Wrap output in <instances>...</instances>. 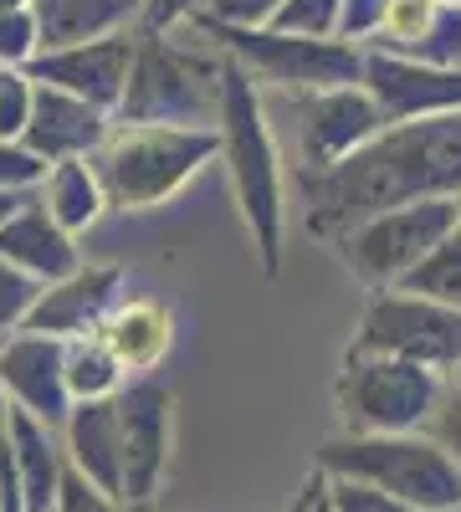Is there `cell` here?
<instances>
[{"label":"cell","instance_id":"30bf717a","mask_svg":"<svg viewBox=\"0 0 461 512\" xmlns=\"http://www.w3.org/2000/svg\"><path fill=\"white\" fill-rule=\"evenodd\" d=\"M170 420L175 395L154 374H139L118 390V425H123V502L144 507L164 487L170 472Z\"/></svg>","mask_w":461,"mask_h":512},{"label":"cell","instance_id":"ba28073f","mask_svg":"<svg viewBox=\"0 0 461 512\" xmlns=\"http://www.w3.org/2000/svg\"><path fill=\"white\" fill-rule=\"evenodd\" d=\"M451 231H456V200H415V205H395L385 216H369L364 226L344 231L333 241V251L344 256V267L359 282L385 292L405 282Z\"/></svg>","mask_w":461,"mask_h":512},{"label":"cell","instance_id":"5bb4252c","mask_svg":"<svg viewBox=\"0 0 461 512\" xmlns=\"http://www.w3.org/2000/svg\"><path fill=\"white\" fill-rule=\"evenodd\" d=\"M134 52H139V31H118V36L41 52L26 72H31V82H52V88H67L77 98L118 113L123 88H129V72H134Z\"/></svg>","mask_w":461,"mask_h":512},{"label":"cell","instance_id":"f35d334b","mask_svg":"<svg viewBox=\"0 0 461 512\" xmlns=\"http://www.w3.org/2000/svg\"><path fill=\"white\" fill-rule=\"evenodd\" d=\"M313 512H333V502H328V487H318V497H313Z\"/></svg>","mask_w":461,"mask_h":512},{"label":"cell","instance_id":"277c9868","mask_svg":"<svg viewBox=\"0 0 461 512\" xmlns=\"http://www.w3.org/2000/svg\"><path fill=\"white\" fill-rule=\"evenodd\" d=\"M221 154V128H175V123H113L108 144L93 154L108 205L149 210L190 185L200 164Z\"/></svg>","mask_w":461,"mask_h":512},{"label":"cell","instance_id":"d4e9b609","mask_svg":"<svg viewBox=\"0 0 461 512\" xmlns=\"http://www.w3.org/2000/svg\"><path fill=\"white\" fill-rule=\"evenodd\" d=\"M41 292H47V282H36L31 272H21L16 262L0 256V344H6L11 333H21V323L36 308Z\"/></svg>","mask_w":461,"mask_h":512},{"label":"cell","instance_id":"7402d4cb","mask_svg":"<svg viewBox=\"0 0 461 512\" xmlns=\"http://www.w3.org/2000/svg\"><path fill=\"white\" fill-rule=\"evenodd\" d=\"M446 11H451L446 0H390V11H385V21H380V31H374L369 47L426 62V52H431V41H436Z\"/></svg>","mask_w":461,"mask_h":512},{"label":"cell","instance_id":"f1b7e54d","mask_svg":"<svg viewBox=\"0 0 461 512\" xmlns=\"http://www.w3.org/2000/svg\"><path fill=\"white\" fill-rule=\"evenodd\" d=\"M323 487H328L333 512H415L410 502L369 487V482H354V477H323Z\"/></svg>","mask_w":461,"mask_h":512},{"label":"cell","instance_id":"8992f818","mask_svg":"<svg viewBox=\"0 0 461 512\" xmlns=\"http://www.w3.org/2000/svg\"><path fill=\"white\" fill-rule=\"evenodd\" d=\"M200 36L221 41V47L251 67L267 82L282 88H303V93H323V88H359L364 82V47L339 36H298V31H277V26H231L216 16H195L190 21Z\"/></svg>","mask_w":461,"mask_h":512},{"label":"cell","instance_id":"6da1fadb","mask_svg":"<svg viewBox=\"0 0 461 512\" xmlns=\"http://www.w3.org/2000/svg\"><path fill=\"white\" fill-rule=\"evenodd\" d=\"M298 190H303V226L328 246L395 205L456 200L461 195V113L385 123L344 164L298 169Z\"/></svg>","mask_w":461,"mask_h":512},{"label":"cell","instance_id":"7a4b0ae2","mask_svg":"<svg viewBox=\"0 0 461 512\" xmlns=\"http://www.w3.org/2000/svg\"><path fill=\"white\" fill-rule=\"evenodd\" d=\"M221 159L231 169V190L241 205V221L251 246L262 256V272H282V231H287V195H282V164L267 128L262 93L251 82V67L226 57V88H221Z\"/></svg>","mask_w":461,"mask_h":512},{"label":"cell","instance_id":"74e56055","mask_svg":"<svg viewBox=\"0 0 461 512\" xmlns=\"http://www.w3.org/2000/svg\"><path fill=\"white\" fill-rule=\"evenodd\" d=\"M11 446V395L0 390V451Z\"/></svg>","mask_w":461,"mask_h":512},{"label":"cell","instance_id":"4dcf8cb0","mask_svg":"<svg viewBox=\"0 0 461 512\" xmlns=\"http://www.w3.org/2000/svg\"><path fill=\"white\" fill-rule=\"evenodd\" d=\"M390 11V0H344V16H339V41H374V31H380Z\"/></svg>","mask_w":461,"mask_h":512},{"label":"cell","instance_id":"44dd1931","mask_svg":"<svg viewBox=\"0 0 461 512\" xmlns=\"http://www.w3.org/2000/svg\"><path fill=\"white\" fill-rule=\"evenodd\" d=\"M41 205H47L52 221L67 226L72 236L88 231L108 210V190L98 180V164L93 159H62V164H52L47 180H41Z\"/></svg>","mask_w":461,"mask_h":512},{"label":"cell","instance_id":"2e32d148","mask_svg":"<svg viewBox=\"0 0 461 512\" xmlns=\"http://www.w3.org/2000/svg\"><path fill=\"white\" fill-rule=\"evenodd\" d=\"M118 287H123V272L118 267H82L62 282H52L47 292L36 297V308L26 313V333H47V338H88L103 328V318L118 308Z\"/></svg>","mask_w":461,"mask_h":512},{"label":"cell","instance_id":"7c38bea8","mask_svg":"<svg viewBox=\"0 0 461 512\" xmlns=\"http://www.w3.org/2000/svg\"><path fill=\"white\" fill-rule=\"evenodd\" d=\"M385 128L380 103L369 88H323L303 98V123H298V164L303 169H333L349 154H359L374 134Z\"/></svg>","mask_w":461,"mask_h":512},{"label":"cell","instance_id":"4316f807","mask_svg":"<svg viewBox=\"0 0 461 512\" xmlns=\"http://www.w3.org/2000/svg\"><path fill=\"white\" fill-rule=\"evenodd\" d=\"M339 16H344V0H282L272 26L298 36H339Z\"/></svg>","mask_w":461,"mask_h":512},{"label":"cell","instance_id":"ffe728a7","mask_svg":"<svg viewBox=\"0 0 461 512\" xmlns=\"http://www.w3.org/2000/svg\"><path fill=\"white\" fill-rule=\"evenodd\" d=\"M31 11L41 21V52L144 26V0H36Z\"/></svg>","mask_w":461,"mask_h":512},{"label":"cell","instance_id":"ab89813d","mask_svg":"<svg viewBox=\"0 0 461 512\" xmlns=\"http://www.w3.org/2000/svg\"><path fill=\"white\" fill-rule=\"evenodd\" d=\"M26 6H36V0H0V11H26Z\"/></svg>","mask_w":461,"mask_h":512},{"label":"cell","instance_id":"4fadbf2b","mask_svg":"<svg viewBox=\"0 0 461 512\" xmlns=\"http://www.w3.org/2000/svg\"><path fill=\"white\" fill-rule=\"evenodd\" d=\"M364 88L380 103L385 123H410V118H441L461 113V67L441 62H415L395 52H374L364 57Z\"/></svg>","mask_w":461,"mask_h":512},{"label":"cell","instance_id":"484cf974","mask_svg":"<svg viewBox=\"0 0 461 512\" xmlns=\"http://www.w3.org/2000/svg\"><path fill=\"white\" fill-rule=\"evenodd\" d=\"M36 108V82L26 67H0V139H26Z\"/></svg>","mask_w":461,"mask_h":512},{"label":"cell","instance_id":"f546056e","mask_svg":"<svg viewBox=\"0 0 461 512\" xmlns=\"http://www.w3.org/2000/svg\"><path fill=\"white\" fill-rule=\"evenodd\" d=\"M47 169L52 164L26 149V139H0V190H41Z\"/></svg>","mask_w":461,"mask_h":512},{"label":"cell","instance_id":"9c48e42d","mask_svg":"<svg viewBox=\"0 0 461 512\" xmlns=\"http://www.w3.org/2000/svg\"><path fill=\"white\" fill-rule=\"evenodd\" d=\"M359 354H395V359H415L436 374H451L461 364V308L431 303L400 287H385L369 297V308L359 318L354 333Z\"/></svg>","mask_w":461,"mask_h":512},{"label":"cell","instance_id":"52a82bcc","mask_svg":"<svg viewBox=\"0 0 461 512\" xmlns=\"http://www.w3.org/2000/svg\"><path fill=\"white\" fill-rule=\"evenodd\" d=\"M349 436H395V431H431L436 405L446 395V374L395 359V354H359L349 349L344 374L333 384Z\"/></svg>","mask_w":461,"mask_h":512},{"label":"cell","instance_id":"836d02e7","mask_svg":"<svg viewBox=\"0 0 461 512\" xmlns=\"http://www.w3.org/2000/svg\"><path fill=\"white\" fill-rule=\"evenodd\" d=\"M431 436L461 461V390L446 379V395H441V405H436V420H431Z\"/></svg>","mask_w":461,"mask_h":512},{"label":"cell","instance_id":"603a6c76","mask_svg":"<svg viewBox=\"0 0 461 512\" xmlns=\"http://www.w3.org/2000/svg\"><path fill=\"white\" fill-rule=\"evenodd\" d=\"M67 384H72V400H113L129 384V374H123V364L113 359L103 338L88 333L67 344Z\"/></svg>","mask_w":461,"mask_h":512},{"label":"cell","instance_id":"5b68a950","mask_svg":"<svg viewBox=\"0 0 461 512\" xmlns=\"http://www.w3.org/2000/svg\"><path fill=\"white\" fill-rule=\"evenodd\" d=\"M226 62L175 47L159 31H139L129 88L118 103V123H175V128H221Z\"/></svg>","mask_w":461,"mask_h":512},{"label":"cell","instance_id":"cb8c5ba5","mask_svg":"<svg viewBox=\"0 0 461 512\" xmlns=\"http://www.w3.org/2000/svg\"><path fill=\"white\" fill-rule=\"evenodd\" d=\"M395 287L415 292V297H431V303H446V308H461V226Z\"/></svg>","mask_w":461,"mask_h":512},{"label":"cell","instance_id":"ac0fdd59","mask_svg":"<svg viewBox=\"0 0 461 512\" xmlns=\"http://www.w3.org/2000/svg\"><path fill=\"white\" fill-rule=\"evenodd\" d=\"M0 256L16 262L21 272H31L36 282H47V287L82 272V251H77L72 231L57 226L52 210L41 205V190H36V200L26 210H16V216L0 226Z\"/></svg>","mask_w":461,"mask_h":512},{"label":"cell","instance_id":"8fae6325","mask_svg":"<svg viewBox=\"0 0 461 512\" xmlns=\"http://www.w3.org/2000/svg\"><path fill=\"white\" fill-rule=\"evenodd\" d=\"M0 390L11 395L16 410L47 420L52 431H62L72 415V384H67V344L47 333H11L0 344Z\"/></svg>","mask_w":461,"mask_h":512},{"label":"cell","instance_id":"9a60e30c","mask_svg":"<svg viewBox=\"0 0 461 512\" xmlns=\"http://www.w3.org/2000/svg\"><path fill=\"white\" fill-rule=\"evenodd\" d=\"M113 113L77 98L67 88H52V82H36V108H31V123H26V149H36L47 164H62V159H93L108 134H113Z\"/></svg>","mask_w":461,"mask_h":512},{"label":"cell","instance_id":"d6a6232c","mask_svg":"<svg viewBox=\"0 0 461 512\" xmlns=\"http://www.w3.org/2000/svg\"><path fill=\"white\" fill-rule=\"evenodd\" d=\"M282 11V0H211L216 21H231V26H272V16Z\"/></svg>","mask_w":461,"mask_h":512},{"label":"cell","instance_id":"d6986e66","mask_svg":"<svg viewBox=\"0 0 461 512\" xmlns=\"http://www.w3.org/2000/svg\"><path fill=\"white\" fill-rule=\"evenodd\" d=\"M98 338L113 349L123 374L139 379V374H149V369H159L164 359H170V349H175V318H170L164 303H154V297H129V303H118L103 318Z\"/></svg>","mask_w":461,"mask_h":512},{"label":"cell","instance_id":"7bdbcfd3","mask_svg":"<svg viewBox=\"0 0 461 512\" xmlns=\"http://www.w3.org/2000/svg\"><path fill=\"white\" fill-rule=\"evenodd\" d=\"M446 6H461V0H446Z\"/></svg>","mask_w":461,"mask_h":512},{"label":"cell","instance_id":"1f68e13d","mask_svg":"<svg viewBox=\"0 0 461 512\" xmlns=\"http://www.w3.org/2000/svg\"><path fill=\"white\" fill-rule=\"evenodd\" d=\"M205 11H211V0H144V26L139 31H159L164 36V31L205 16Z\"/></svg>","mask_w":461,"mask_h":512},{"label":"cell","instance_id":"b9f144b4","mask_svg":"<svg viewBox=\"0 0 461 512\" xmlns=\"http://www.w3.org/2000/svg\"><path fill=\"white\" fill-rule=\"evenodd\" d=\"M456 226H461V195H456Z\"/></svg>","mask_w":461,"mask_h":512},{"label":"cell","instance_id":"e575fe53","mask_svg":"<svg viewBox=\"0 0 461 512\" xmlns=\"http://www.w3.org/2000/svg\"><path fill=\"white\" fill-rule=\"evenodd\" d=\"M57 512H113V497H103L88 477H77L72 466H67V482H62Z\"/></svg>","mask_w":461,"mask_h":512},{"label":"cell","instance_id":"e0dca14e","mask_svg":"<svg viewBox=\"0 0 461 512\" xmlns=\"http://www.w3.org/2000/svg\"><path fill=\"white\" fill-rule=\"evenodd\" d=\"M67 466L88 477L103 497L123 502V425H118V395L113 400H77L62 425Z\"/></svg>","mask_w":461,"mask_h":512},{"label":"cell","instance_id":"60d3db41","mask_svg":"<svg viewBox=\"0 0 461 512\" xmlns=\"http://www.w3.org/2000/svg\"><path fill=\"white\" fill-rule=\"evenodd\" d=\"M446 379H451V384H456V390H461V364H456V369H451V374H446Z\"/></svg>","mask_w":461,"mask_h":512},{"label":"cell","instance_id":"83f0119b","mask_svg":"<svg viewBox=\"0 0 461 512\" xmlns=\"http://www.w3.org/2000/svg\"><path fill=\"white\" fill-rule=\"evenodd\" d=\"M41 57V21L36 11H0V67H31Z\"/></svg>","mask_w":461,"mask_h":512},{"label":"cell","instance_id":"3957f363","mask_svg":"<svg viewBox=\"0 0 461 512\" xmlns=\"http://www.w3.org/2000/svg\"><path fill=\"white\" fill-rule=\"evenodd\" d=\"M323 477L369 482L415 512H461V461L431 431H395V436H333L318 451Z\"/></svg>","mask_w":461,"mask_h":512},{"label":"cell","instance_id":"8d00e7d4","mask_svg":"<svg viewBox=\"0 0 461 512\" xmlns=\"http://www.w3.org/2000/svg\"><path fill=\"white\" fill-rule=\"evenodd\" d=\"M318 487H323V472H318V477H313V482L298 492V502H292L287 512H313V497H318Z\"/></svg>","mask_w":461,"mask_h":512},{"label":"cell","instance_id":"d590c367","mask_svg":"<svg viewBox=\"0 0 461 512\" xmlns=\"http://www.w3.org/2000/svg\"><path fill=\"white\" fill-rule=\"evenodd\" d=\"M31 200H36V190H0V226H6L16 210H26Z\"/></svg>","mask_w":461,"mask_h":512}]
</instances>
